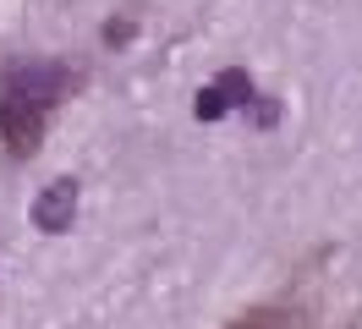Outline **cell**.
Here are the masks:
<instances>
[{"label":"cell","instance_id":"2","mask_svg":"<svg viewBox=\"0 0 362 329\" xmlns=\"http://www.w3.org/2000/svg\"><path fill=\"white\" fill-rule=\"evenodd\" d=\"M45 121H49V110H39L33 99L11 93V88H0V137H6V149L17 154V159H28V154L39 149Z\"/></svg>","mask_w":362,"mask_h":329},{"label":"cell","instance_id":"3","mask_svg":"<svg viewBox=\"0 0 362 329\" xmlns=\"http://www.w3.org/2000/svg\"><path fill=\"white\" fill-rule=\"evenodd\" d=\"M236 105H252V77L242 71V66H226L209 88H198L192 115H198V121H220V115H230Z\"/></svg>","mask_w":362,"mask_h":329},{"label":"cell","instance_id":"1","mask_svg":"<svg viewBox=\"0 0 362 329\" xmlns=\"http://www.w3.org/2000/svg\"><path fill=\"white\" fill-rule=\"evenodd\" d=\"M0 88H11V93L33 99L39 110H55L71 88H77V71L61 66V61H17V66L0 71Z\"/></svg>","mask_w":362,"mask_h":329},{"label":"cell","instance_id":"5","mask_svg":"<svg viewBox=\"0 0 362 329\" xmlns=\"http://www.w3.org/2000/svg\"><path fill=\"white\" fill-rule=\"evenodd\" d=\"M132 39V22H105V44H127Z\"/></svg>","mask_w":362,"mask_h":329},{"label":"cell","instance_id":"4","mask_svg":"<svg viewBox=\"0 0 362 329\" xmlns=\"http://www.w3.org/2000/svg\"><path fill=\"white\" fill-rule=\"evenodd\" d=\"M71 214H77V181H49L45 192L33 197V225H39L45 236L71 231Z\"/></svg>","mask_w":362,"mask_h":329}]
</instances>
